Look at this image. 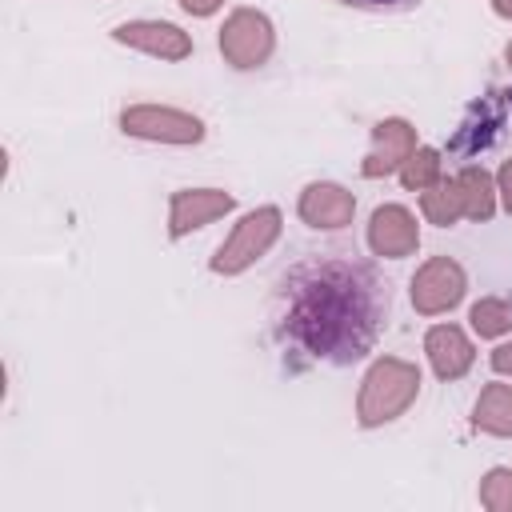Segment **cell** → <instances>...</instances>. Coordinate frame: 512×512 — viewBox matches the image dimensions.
Returning <instances> with one entry per match:
<instances>
[{
    "label": "cell",
    "instance_id": "7a4b0ae2",
    "mask_svg": "<svg viewBox=\"0 0 512 512\" xmlns=\"http://www.w3.org/2000/svg\"><path fill=\"white\" fill-rule=\"evenodd\" d=\"M420 396V368L400 356H376L368 372L360 376L356 392V424L360 428H380L400 420Z\"/></svg>",
    "mask_w": 512,
    "mask_h": 512
},
{
    "label": "cell",
    "instance_id": "5b68a950",
    "mask_svg": "<svg viewBox=\"0 0 512 512\" xmlns=\"http://www.w3.org/2000/svg\"><path fill=\"white\" fill-rule=\"evenodd\" d=\"M120 132L136 136V140H148V144L188 148V144H200L208 128H204L200 116H192L184 108H172V104H128L120 112Z\"/></svg>",
    "mask_w": 512,
    "mask_h": 512
},
{
    "label": "cell",
    "instance_id": "ac0fdd59",
    "mask_svg": "<svg viewBox=\"0 0 512 512\" xmlns=\"http://www.w3.org/2000/svg\"><path fill=\"white\" fill-rule=\"evenodd\" d=\"M480 504L488 512H512V468L496 464L480 476Z\"/></svg>",
    "mask_w": 512,
    "mask_h": 512
},
{
    "label": "cell",
    "instance_id": "603a6c76",
    "mask_svg": "<svg viewBox=\"0 0 512 512\" xmlns=\"http://www.w3.org/2000/svg\"><path fill=\"white\" fill-rule=\"evenodd\" d=\"M492 12L504 16V20H512V0H492Z\"/></svg>",
    "mask_w": 512,
    "mask_h": 512
},
{
    "label": "cell",
    "instance_id": "9a60e30c",
    "mask_svg": "<svg viewBox=\"0 0 512 512\" xmlns=\"http://www.w3.org/2000/svg\"><path fill=\"white\" fill-rule=\"evenodd\" d=\"M420 212L428 224L436 228H452L456 220H464V200H460V188H456V176L452 180H436L432 188L420 192Z\"/></svg>",
    "mask_w": 512,
    "mask_h": 512
},
{
    "label": "cell",
    "instance_id": "7402d4cb",
    "mask_svg": "<svg viewBox=\"0 0 512 512\" xmlns=\"http://www.w3.org/2000/svg\"><path fill=\"white\" fill-rule=\"evenodd\" d=\"M188 16H216L224 8V0H176Z\"/></svg>",
    "mask_w": 512,
    "mask_h": 512
},
{
    "label": "cell",
    "instance_id": "4fadbf2b",
    "mask_svg": "<svg viewBox=\"0 0 512 512\" xmlns=\"http://www.w3.org/2000/svg\"><path fill=\"white\" fill-rule=\"evenodd\" d=\"M472 428L496 440H512V384L492 380L480 388L472 404Z\"/></svg>",
    "mask_w": 512,
    "mask_h": 512
},
{
    "label": "cell",
    "instance_id": "5bb4252c",
    "mask_svg": "<svg viewBox=\"0 0 512 512\" xmlns=\"http://www.w3.org/2000/svg\"><path fill=\"white\" fill-rule=\"evenodd\" d=\"M456 188H460V200H464V220L472 224H488L496 216V176L484 168V164H464L456 172Z\"/></svg>",
    "mask_w": 512,
    "mask_h": 512
},
{
    "label": "cell",
    "instance_id": "cb8c5ba5",
    "mask_svg": "<svg viewBox=\"0 0 512 512\" xmlns=\"http://www.w3.org/2000/svg\"><path fill=\"white\" fill-rule=\"evenodd\" d=\"M504 64H508V68H512V40H508V44H504Z\"/></svg>",
    "mask_w": 512,
    "mask_h": 512
},
{
    "label": "cell",
    "instance_id": "30bf717a",
    "mask_svg": "<svg viewBox=\"0 0 512 512\" xmlns=\"http://www.w3.org/2000/svg\"><path fill=\"white\" fill-rule=\"evenodd\" d=\"M236 208V196L224 188H180L168 196V236L180 240L188 232H200L204 224L228 216Z\"/></svg>",
    "mask_w": 512,
    "mask_h": 512
},
{
    "label": "cell",
    "instance_id": "6da1fadb",
    "mask_svg": "<svg viewBox=\"0 0 512 512\" xmlns=\"http://www.w3.org/2000/svg\"><path fill=\"white\" fill-rule=\"evenodd\" d=\"M388 320V288L368 264L320 256L284 276V336L316 360L352 364Z\"/></svg>",
    "mask_w": 512,
    "mask_h": 512
},
{
    "label": "cell",
    "instance_id": "ffe728a7",
    "mask_svg": "<svg viewBox=\"0 0 512 512\" xmlns=\"http://www.w3.org/2000/svg\"><path fill=\"white\" fill-rule=\"evenodd\" d=\"M488 364H492V372H496V376H508V380H512V340L496 344V348H492V356H488Z\"/></svg>",
    "mask_w": 512,
    "mask_h": 512
},
{
    "label": "cell",
    "instance_id": "e0dca14e",
    "mask_svg": "<svg viewBox=\"0 0 512 512\" xmlns=\"http://www.w3.org/2000/svg\"><path fill=\"white\" fill-rule=\"evenodd\" d=\"M396 176H400V184H404L408 192H424V188H432V184L444 176V156H440V148L420 144V148L404 160V168H400Z\"/></svg>",
    "mask_w": 512,
    "mask_h": 512
},
{
    "label": "cell",
    "instance_id": "52a82bcc",
    "mask_svg": "<svg viewBox=\"0 0 512 512\" xmlns=\"http://www.w3.org/2000/svg\"><path fill=\"white\" fill-rule=\"evenodd\" d=\"M112 40L168 64H180L192 56V36L172 20H124L112 28Z\"/></svg>",
    "mask_w": 512,
    "mask_h": 512
},
{
    "label": "cell",
    "instance_id": "9c48e42d",
    "mask_svg": "<svg viewBox=\"0 0 512 512\" xmlns=\"http://www.w3.org/2000/svg\"><path fill=\"white\" fill-rule=\"evenodd\" d=\"M296 216L316 232H340L356 216V196L336 180H312L300 188Z\"/></svg>",
    "mask_w": 512,
    "mask_h": 512
},
{
    "label": "cell",
    "instance_id": "8992f818",
    "mask_svg": "<svg viewBox=\"0 0 512 512\" xmlns=\"http://www.w3.org/2000/svg\"><path fill=\"white\" fill-rule=\"evenodd\" d=\"M464 292H468V272L452 256H428L412 272V284H408L412 308L420 316H444V312H452L464 300Z\"/></svg>",
    "mask_w": 512,
    "mask_h": 512
},
{
    "label": "cell",
    "instance_id": "277c9868",
    "mask_svg": "<svg viewBox=\"0 0 512 512\" xmlns=\"http://www.w3.org/2000/svg\"><path fill=\"white\" fill-rule=\"evenodd\" d=\"M216 44L224 64H232L236 72H252V68H264L276 52V24L260 8H232Z\"/></svg>",
    "mask_w": 512,
    "mask_h": 512
},
{
    "label": "cell",
    "instance_id": "8fae6325",
    "mask_svg": "<svg viewBox=\"0 0 512 512\" xmlns=\"http://www.w3.org/2000/svg\"><path fill=\"white\" fill-rule=\"evenodd\" d=\"M368 248L380 260H404L420 248V224L404 204H380L368 216Z\"/></svg>",
    "mask_w": 512,
    "mask_h": 512
},
{
    "label": "cell",
    "instance_id": "ba28073f",
    "mask_svg": "<svg viewBox=\"0 0 512 512\" xmlns=\"http://www.w3.org/2000/svg\"><path fill=\"white\" fill-rule=\"evenodd\" d=\"M416 148H420V144H416L412 120H404V116H384V120H376V128H372V148H368V156L360 160V176H368V180L392 176V172L404 168V160H408Z\"/></svg>",
    "mask_w": 512,
    "mask_h": 512
},
{
    "label": "cell",
    "instance_id": "d6986e66",
    "mask_svg": "<svg viewBox=\"0 0 512 512\" xmlns=\"http://www.w3.org/2000/svg\"><path fill=\"white\" fill-rule=\"evenodd\" d=\"M496 196H500V208L512 216V156L500 164V172H496Z\"/></svg>",
    "mask_w": 512,
    "mask_h": 512
},
{
    "label": "cell",
    "instance_id": "2e32d148",
    "mask_svg": "<svg viewBox=\"0 0 512 512\" xmlns=\"http://www.w3.org/2000/svg\"><path fill=\"white\" fill-rule=\"evenodd\" d=\"M468 324L480 340H500L512 332V292L504 296H480L468 308Z\"/></svg>",
    "mask_w": 512,
    "mask_h": 512
},
{
    "label": "cell",
    "instance_id": "44dd1931",
    "mask_svg": "<svg viewBox=\"0 0 512 512\" xmlns=\"http://www.w3.org/2000/svg\"><path fill=\"white\" fill-rule=\"evenodd\" d=\"M340 4L372 8V12H396V8H412V4H420V0H340Z\"/></svg>",
    "mask_w": 512,
    "mask_h": 512
},
{
    "label": "cell",
    "instance_id": "7c38bea8",
    "mask_svg": "<svg viewBox=\"0 0 512 512\" xmlns=\"http://www.w3.org/2000/svg\"><path fill=\"white\" fill-rule=\"evenodd\" d=\"M424 356H428L436 380L452 384V380H460V376L472 372V364H476V344L468 340V332H464L460 324H432V328L424 332Z\"/></svg>",
    "mask_w": 512,
    "mask_h": 512
},
{
    "label": "cell",
    "instance_id": "d4e9b609",
    "mask_svg": "<svg viewBox=\"0 0 512 512\" xmlns=\"http://www.w3.org/2000/svg\"><path fill=\"white\" fill-rule=\"evenodd\" d=\"M504 96H508V104H512V88H508V92H504Z\"/></svg>",
    "mask_w": 512,
    "mask_h": 512
},
{
    "label": "cell",
    "instance_id": "3957f363",
    "mask_svg": "<svg viewBox=\"0 0 512 512\" xmlns=\"http://www.w3.org/2000/svg\"><path fill=\"white\" fill-rule=\"evenodd\" d=\"M280 232H284V212H280L276 204H260V208L244 212V216L232 224L228 240L212 252L208 268H212L216 276H240V272H248L260 256L272 252V244L280 240Z\"/></svg>",
    "mask_w": 512,
    "mask_h": 512
}]
</instances>
